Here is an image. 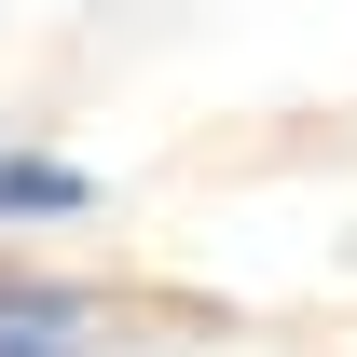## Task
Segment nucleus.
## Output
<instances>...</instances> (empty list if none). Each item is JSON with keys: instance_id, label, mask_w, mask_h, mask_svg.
Masks as SVG:
<instances>
[{"instance_id": "f257e3e1", "label": "nucleus", "mask_w": 357, "mask_h": 357, "mask_svg": "<svg viewBox=\"0 0 357 357\" xmlns=\"http://www.w3.org/2000/svg\"><path fill=\"white\" fill-rule=\"evenodd\" d=\"M96 192L83 165H55V151H0V220H83Z\"/></svg>"}, {"instance_id": "f03ea898", "label": "nucleus", "mask_w": 357, "mask_h": 357, "mask_svg": "<svg viewBox=\"0 0 357 357\" xmlns=\"http://www.w3.org/2000/svg\"><path fill=\"white\" fill-rule=\"evenodd\" d=\"M69 344H83V303H28V289L0 303V357H69Z\"/></svg>"}]
</instances>
